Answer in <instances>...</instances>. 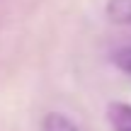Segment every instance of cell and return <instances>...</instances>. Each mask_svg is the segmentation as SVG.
Instances as JSON below:
<instances>
[{"label": "cell", "instance_id": "cell-1", "mask_svg": "<svg viewBox=\"0 0 131 131\" xmlns=\"http://www.w3.org/2000/svg\"><path fill=\"white\" fill-rule=\"evenodd\" d=\"M107 122L112 131H131V104L129 102H109Z\"/></svg>", "mask_w": 131, "mask_h": 131}, {"label": "cell", "instance_id": "cell-2", "mask_svg": "<svg viewBox=\"0 0 131 131\" xmlns=\"http://www.w3.org/2000/svg\"><path fill=\"white\" fill-rule=\"evenodd\" d=\"M107 19L114 24H131V0H107Z\"/></svg>", "mask_w": 131, "mask_h": 131}, {"label": "cell", "instance_id": "cell-3", "mask_svg": "<svg viewBox=\"0 0 131 131\" xmlns=\"http://www.w3.org/2000/svg\"><path fill=\"white\" fill-rule=\"evenodd\" d=\"M41 131H80V129L75 126L66 114L49 112L46 117H44V122H41Z\"/></svg>", "mask_w": 131, "mask_h": 131}, {"label": "cell", "instance_id": "cell-4", "mask_svg": "<svg viewBox=\"0 0 131 131\" xmlns=\"http://www.w3.org/2000/svg\"><path fill=\"white\" fill-rule=\"evenodd\" d=\"M112 63L117 66L122 73L131 75V44H126V46H119L117 51L112 53Z\"/></svg>", "mask_w": 131, "mask_h": 131}]
</instances>
